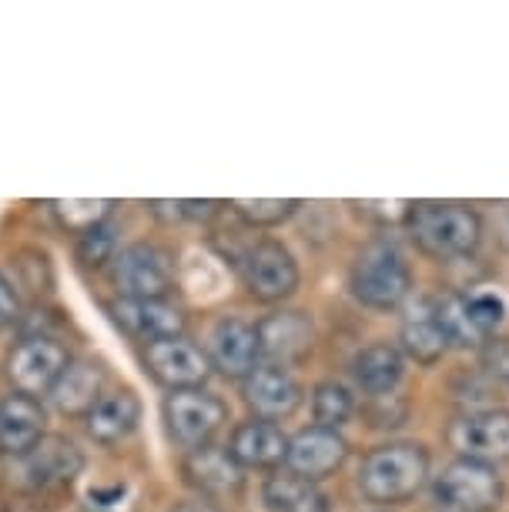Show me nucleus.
Here are the masks:
<instances>
[{
  "label": "nucleus",
  "mask_w": 509,
  "mask_h": 512,
  "mask_svg": "<svg viewBox=\"0 0 509 512\" xmlns=\"http://www.w3.org/2000/svg\"><path fill=\"white\" fill-rule=\"evenodd\" d=\"M429 479V456L416 442H392V446L372 449L362 459L359 489L369 502L379 506H396L426 486Z\"/></svg>",
  "instance_id": "f257e3e1"
},
{
  "label": "nucleus",
  "mask_w": 509,
  "mask_h": 512,
  "mask_svg": "<svg viewBox=\"0 0 509 512\" xmlns=\"http://www.w3.org/2000/svg\"><path fill=\"white\" fill-rule=\"evenodd\" d=\"M409 235L432 258H463L483 238V221L466 205L422 201L409 211Z\"/></svg>",
  "instance_id": "f03ea898"
},
{
  "label": "nucleus",
  "mask_w": 509,
  "mask_h": 512,
  "mask_svg": "<svg viewBox=\"0 0 509 512\" xmlns=\"http://www.w3.org/2000/svg\"><path fill=\"white\" fill-rule=\"evenodd\" d=\"M349 285H352V295L359 298L362 305L389 312V308H399L409 298L412 272L396 245H389V241H372V245H366L355 255Z\"/></svg>",
  "instance_id": "7ed1b4c3"
},
{
  "label": "nucleus",
  "mask_w": 509,
  "mask_h": 512,
  "mask_svg": "<svg viewBox=\"0 0 509 512\" xmlns=\"http://www.w3.org/2000/svg\"><path fill=\"white\" fill-rule=\"evenodd\" d=\"M432 492L443 512H493L503 499V482L493 466L456 459L436 476Z\"/></svg>",
  "instance_id": "20e7f679"
},
{
  "label": "nucleus",
  "mask_w": 509,
  "mask_h": 512,
  "mask_svg": "<svg viewBox=\"0 0 509 512\" xmlns=\"http://www.w3.org/2000/svg\"><path fill=\"white\" fill-rule=\"evenodd\" d=\"M225 419H228L225 402L205 389H181V392H171L165 399L168 436L188 452L211 446V439H215V432L225 425Z\"/></svg>",
  "instance_id": "39448f33"
},
{
  "label": "nucleus",
  "mask_w": 509,
  "mask_h": 512,
  "mask_svg": "<svg viewBox=\"0 0 509 512\" xmlns=\"http://www.w3.org/2000/svg\"><path fill=\"white\" fill-rule=\"evenodd\" d=\"M114 282L124 298H168L175 288V255L151 241H138L114 258Z\"/></svg>",
  "instance_id": "423d86ee"
},
{
  "label": "nucleus",
  "mask_w": 509,
  "mask_h": 512,
  "mask_svg": "<svg viewBox=\"0 0 509 512\" xmlns=\"http://www.w3.org/2000/svg\"><path fill=\"white\" fill-rule=\"evenodd\" d=\"M81 469H84V456L71 439L44 436L34 449H27L24 456H17L14 482L21 489L47 492V489L67 486Z\"/></svg>",
  "instance_id": "0eeeda50"
},
{
  "label": "nucleus",
  "mask_w": 509,
  "mask_h": 512,
  "mask_svg": "<svg viewBox=\"0 0 509 512\" xmlns=\"http://www.w3.org/2000/svg\"><path fill=\"white\" fill-rule=\"evenodd\" d=\"M449 446L459 459H473L483 466L509 462V412L506 409H479L466 412L449 425Z\"/></svg>",
  "instance_id": "6e6552de"
},
{
  "label": "nucleus",
  "mask_w": 509,
  "mask_h": 512,
  "mask_svg": "<svg viewBox=\"0 0 509 512\" xmlns=\"http://www.w3.org/2000/svg\"><path fill=\"white\" fill-rule=\"evenodd\" d=\"M71 355L61 342H54L51 335H31L21 345H14L11 359H7V379L14 382V389L21 395H51V389L67 369Z\"/></svg>",
  "instance_id": "1a4fd4ad"
},
{
  "label": "nucleus",
  "mask_w": 509,
  "mask_h": 512,
  "mask_svg": "<svg viewBox=\"0 0 509 512\" xmlns=\"http://www.w3.org/2000/svg\"><path fill=\"white\" fill-rule=\"evenodd\" d=\"M144 369L151 372V379L158 385H165L171 392H181V389H201L211 375V362L208 352H201L195 342L178 335V338H158V342L144 345Z\"/></svg>",
  "instance_id": "9d476101"
},
{
  "label": "nucleus",
  "mask_w": 509,
  "mask_h": 512,
  "mask_svg": "<svg viewBox=\"0 0 509 512\" xmlns=\"http://www.w3.org/2000/svg\"><path fill=\"white\" fill-rule=\"evenodd\" d=\"M242 278L258 302H285L299 288V265L282 241H258L245 251Z\"/></svg>",
  "instance_id": "9b49d317"
},
{
  "label": "nucleus",
  "mask_w": 509,
  "mask_h": 512,
  "mask_svg": "<svg viewBox=\"0 0 509 512\" xmlns=\"http://www.w3.org/2000/svg\"><path fill=\"white\" fill-rule=\"evenodd\" d=\"M111 318L131 338L141 342H158V338H178L185 332V315L168 298H121L108 305Z\"/></svg>",
  "instance_id": "f8f14e48"
},
{
  "label": "nucleus",
  "mask_w": 509,
  "mask_h": 512,
  "mask_svg": "<svg viewBox=\"0 0 509 512\" xmlns=\"http://www.w3.org/2000/svg\"><path fill=\"white\" fill-rule=\"evenodd\" d=\"M242 395L258 419L278 422L288 419L302 405V385L292 379V372L282 365H258L242 382Z\"/></svg>",
  "instance_id": "ddd939ff"
},
{
  "label": "nucleus",
  "mask_w": 509,
  "mask_h": 512,
  "mask_svg": "<svg viewBox=\"0 0 509 512\" xmlns=\"http://www.w3.org/2000/svg\"><path fill=\"white\" fill-rule=\"evenodd\" d=\"M345 456H349V446L335 429H322V425H312V429H302L299 436L288 439V472L302 479L319 482L325 476H332L335 469H342Z\"/></svg>",
  "instance_id": "4468645a"
},
{
  "label": "nucleus",
  "mask_w": 509,
  "mask_h": 512,
  "mask_svg": "<svg viewBox=\"0 0 509 512\" xmlns=\"http://www.w3.org/2000/svg\"><path fill=\"white\" fill-rule=\"evenodd\" d=\"M258 335L255 325L242 322V318H222L211 332L208 345V362L215 372H222L225 379H248L258 369Z\"/></svg>",
  "instance_id": "2eb2a0df"
},
{
  "label": "nucleus",
  "mask_w": 509,
  "mask_h": 512,
  "mask_svg": "<svg viewBox=\"0 0 509 512\" xmlns=\"http://www.w3.org/2000/svg\"><path fill=\"white\" fill-rule=\"evenodd\" d=\"M181 472H185L188 486L198 489V496H205V499L232 496L245 482L242 466H238V459L232 456V449H222V446L191 449L185 462H181Z\"/></svg>",
  "instance_id": "dca6fc26"
},
{
  "label": "nucleus",
  "mask_w": 509,
  "mask_h": 512,
  "mask_svg": "<svg viewBox=\"0 0 509 512\" xmlns=\"http://www.w3.org/2000/svg\"><path fill=\"white\" fill-rule=\"evenodd\" d=\"M258 352L265 355L268 365L299 362L312 349V322L302 312H275L255 325Z\"/></svg>",
  "instance_id": "f3484780"
},
{
  "label": "nucleus",
  "mask_w": 509,
  "mask_h": 512,
  "mask_svg": "<svg viewBox=\"0 0 509 512\" xmlns=\"http://www.w3.org/2000/svg\"><path fill=\"white\" fill-rule=\"evenodd\" d=\"M44 439V409L31 395H7L0 399V452L4 456H24Z\"/></svg>",
  "instance_id": "a211bd4d"
},
{
  "label": "nucleus",
  "mask_w": 509,
  "mask_h": 512,
  "mask_svg": "<svg viewBox=\"0 0 509 512\" xmlns=\"http://www.w3.org/2000/svg\"><path fill=\"white\" fill-rule=\"evenodd\" d=\"M138 422H141V402L128 389L101 395L98 405L84 415V429L101 446H118L121 439H128L138 429Z\"/></svg>",
  "instance_id": "6ab92c4d"
},
{
  "label": "nucleus",
  "mask_w": 509,
  "mask_h": 512,
  "mask_svg": "<svg viewBox=\"0 0 509 512\" xmlns=\"http://www.w3.org/2000/svg\"><path fill=\"white\" fill-rule=\"evenodd\" d=\"M232 456L242 469H275L288 456V439L275 422H242L232 436Z\"/></svg>",
  "instance_id": "aec40b11"
},
{
  "label": "nucleus",
  "mask_w": 509,
  "mask_h": 512,
  "mask_svg": "<svg viewBox=\"0 0 509 512\" xmlns=\"http://www.w3.org/2000/svg\"><path fill=\"white\" fill-rule=\"evenodd\" d=\"M104 389V372L101 365H94L88 359H71L67 369L61 372V379L51 389V402L57 412L64 415H88L98 405Z\"/></svg>",
  "instance_id": "412c9836"
},
{
  "label": "nucleus",
  "mask_w": 509,
  "mask_h": 512,
  "mask_svg": "<svg viewBox=\"0 0 509 512\" xmlns=\"http://www.w3.org/2000/svg\"><path fill=\"white\" fill-rule=\"evenodd\" d=\"M352 375H355V382H359L362 392L379 395L382 399V395H389L402 382V375H406V362H402V352L396 349V345L376 342V345H369V349H362L359 355H355Z\"/></svg>",
  "instance_id": "4be33fe9"
},
{
  "label": "nucleus",
  "mask_w": 509,
  "mask_h": 512,
  "mask_svg": "<svg viewBox=\"0 0 509 512\" xmlns=\"http://www.w3.org/2000/svg\"><path fill=\"white\" fill-rule=\"evenodd\" d=\"M262 499L272 512H329V496L312 479H302L295 472L268 476Z\"/></svg>",
  "instance_id": "5701e85b"
},
{
  "label": "nucleus",
  "mask_w": 509,
  "mask_h": 512,
  "mask_svg": "<svg viewBox=\"0 0 509 512\" xmlns=\"http://www.w3.org/2000/svg\"><path fill=\"white\" fill-rule=\"evenodd\" d=\"M399 342H402V349H406L412 359L422 362V365L439 362V359H443V352L449 349L443 328H439L436 308H432V305H416L406 318H402Z\"/></svg>",
  "instance_id": "b1692460"
},
{
  "label": "nucleus",
  "mask_w": 509,
  "mask_h": 512,
  "mask_svg": "<svg viewBox=\"0 0 509 512\" xmlns=\"http://www.w3.org/2000/svg\"><path fill=\"white\" fill-rule=\"evenodd\" d=\"M51 215L57 218V225L74 231V235H88V231L108 225L111 211H114V201L111 198H57V201H47Z\"/></svg>",
  "instance_id": "393cba45"
},
{
  "label": "nucleus",
  "mask_w": 509,
  "mask_h": 512,
  "mask_svg": "<svg viewBox=\"0 0 509 512\" xmlns=\"http://www.w3.org/2000/svg\"><path fill=\"white\" fill-rule=\"evenodd\" d=\"M432 308H436L439 328H443L449 345H463V349H483L486 345V338L476 332L473 318H469V312H466V295L463 292L443 295Z\"/></svg>",
  "instance_id": "a878e982"
},
{
  "label": "nucleus",
  "mask_w": 509,
  "mask_h": 512,
  "mask_svg": "<svg viewBox=\"0 0 509 512\" xmlns=\"http://www.w3.org/2000/svg\"><path fill=\"white\" fill-rule=\"evenodd\" d=\"M352 412H355V399H352V392L345 389L342 382H322V385H315V392H312L315 425L339 432V425L349 422Z\"/></svg>",
  "instance_id": "bb28decb"
},
{
  "label": "nucleus",
  "mask_w": 509,
  "mask_h": 512,
  "mask_svg": "<svg viewBox=\"0 0 509 512\" xmlns=\"http://www.w3.org/2000/svg\"><path fill=\"white\" fill-rule=\"evenodd\" d=\"M228 208L235 211L245 225H255V228H272V225H282L285 218L295 215L299 201H282V198H255V201H228Z\"/></svg>",
  "instance_id": "cd10ccee"
},
{
  "label": "nucleus",
  "mask_w": 509,
  "mask_h": 512,
  "mask_svg": "<svg viewBox=\"0 0 509 512\" xmlns=\"http://www.w3.org/2000/svg\"><path fill=\"white\" fill-rule=\"evenodd\" d=\"M463 295H466V312L473 318L476 332L489 342V335H493L506 318V302L496 292H463Z\"/></svg>",
  "instance_id": "c85d7f7f"
},
{
  "label": "nucleus",
  "mask_w": 509,
  "mask_h": 512,
  "mask_svg": "<svg viewBox=\"0 0 509 512\" xmlns=\"http://www.w3.org/2000/svg\"><path fill=\"white\" fill-rule=\"evenodd\" d=\"M114 248H118V238H114L111 225H101L78 238V258H81V265H88V268L108 265L114 258Z\"/></svg>",
  "instance_id": "c756f323"
},
{
  "label": "nucleus",
  "mask_w": 509,
  "mask_h": 512,
  "mask_svg": "<svg viewBox=\"0 0 509 512\" xmlns=\"http://www.w3.org/2000/svg\"><path fill=\"white\" fill-rule=\"evenodd\" d=\"M359 215H366L382 225H396V221H409L412 201H359Z\"/></svg>",
  "instance_id": "7c9ffc66"
},
{
  "label": "nucleus",
  "mask_w": 509,
  "mask_h": 512,
  "mask_svg": "<svg viewBox=\"0 0 509 512\" xmlns=\"http://www.w3.org/2000/svg\"><path fill=\"white\" fill-rule=\"evenodd\" d=\"M483 369L493 379L509 382V338H496V342L483 345Z\"/></svg>",
  "instance_id": "2f4dec72"
},
{
  "label": "nucleus",
  "mask_w": 509,
  "mask_h": 512,
  "mask_svg": "<svg viewBox=\"0 0 509 512\" xmlns=\"http://www.w3.org/2000/svg\"><path fill=\"white\" fill-rule=\"evenodd\" d=\"M21 318V295H17L14 282L0 272V328L14 325Z\"/></svg>",
  "instance_id": "473e14b6"
},
{
  "label": "nucleus",
  "mask_w": 509,
  "mask_h": 512,
  "mask_svg": "<svg viewBox=\"0 0 509 512\" xmlns=\"http://www.w3.org/2000/svg\"><path fill=\"white\" fill-rule=\"evenodd\" d=\"M218 211V201H181V218H211Z\"/></svg>",
  "instance_id": "72a5a7b5"
},
{
  "label": "nucleus",
  "mask_w": 509,
  "mask_h": 512,
  "mask_svg": "<svg viewBox=\"0 0 509 512\" xmlns=\"http://www.w3.org/2000/svg\"><path fill=\"white\" fill-rule=\"evenodd\" d=\"M121 496H124V486H114V489H91V506H98V509H111L114 502H121Z\"/></svg>",
  "instance_id": "f704fd0d"
},
{
  "label": "nucleus",
  "mask_w": 509,
  "mask_h": 512,
  "mask_svg": "<svg viewBox=\"0 0 509 512\" xmlns=\"http://www.w3.org/2000/svg\"><path fill=\"white\" fill-rule=\"evenodd\" d=\"M171 512H222L215 506L211 499H205V496H195V499H181V502H175V509Z\"/></svg>",
  "instance_id": "c9c22d12"
}]
</instances>
